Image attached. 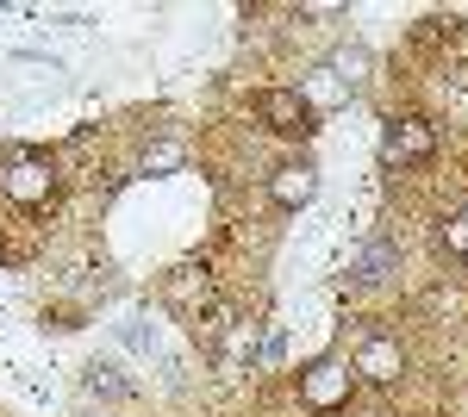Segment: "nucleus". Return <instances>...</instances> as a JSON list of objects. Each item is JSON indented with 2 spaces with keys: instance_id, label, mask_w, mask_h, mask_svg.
I'll use <instances>...</instances> for the list:
<instances>
[{
  "instance_id": "obj_1",
  "label": "nucleus",
  "mask_w": 468,
  "mask_h": 417,
  "mask_svg": "<svg viewBox=\"0 0 468 417\" xmlns=\"http://www.w3.org/2000/svg\"><path fill=\"white\" fill-rule=\"evenodd\" d=\"M431 156H437L431 119H388V131H381V162L388 169H412V162H431Z\"/></svg>"
},
{
  "instance_id": "obj_2",
  "label": "nucleus",
  "mask_w": 468,
  "mask_h": 417,
  "mask_svg": "<svg viewBox=\"0 0 468 417\" xmlns=\"http://www.w3.org/2000/svg\"><path fill=\"white\" fill-rule=\"evenodd\" d=\"M0 193H6L13 206H50V200H57V169H50L44 156H13V162L0 169Z\"/></svg>"
},
{
  "instance_id": "obj_3",
  "label": "nucleus",
  "mask_w": 468,
  "mask_h": 417,
  "mask_svg": "<svg viewBox=\"0 0 468 417\" xmlns=\"http://www.w3.org/2000/svg\"><path fill=\"white\" fill-rule=\"evenodd\" d=\"M350 361H337V355H319L313 368H300V399L313 405V412H337V405H350Z\"/></svg>"
},
{
  "instance_id": "obj_4",
  "label": "nucleus",
  "mask_w": 468,
  "mask_h": 417,
  "mask_svg": "<svg viewBox=\"0 0 468 417\" xmlns=\"http://www.w3.org/2000/svg\"><path fill=\"white\" fill-rule=\"evenodd\" d=\"M256 112H262V125L282 131V138H306V131H313V106L300 100V88H269V94L256 100Z\"/></svg>"
},
{
  "instance_id": "obj_5",
  "label": "nucleus",
  "mask_w": 468,
  "mask_h": 417,
  "mask_svg": "<svg viewBox=\"0 0 468 417\" xmlns=\"http://www.w3.org/2000/svg\"><path fill=\"white\" fill-rule=\"evenodd\" d=\"M350 374H362V381H375V386H394L399 374H406V349H399L394 337H362Z\"/></svg>"
},
{
  "instance_id": "obj_6",
  "label": "nucleus",
  "mask_w": 468,
  "mask_h": 417,
  "mask_svg": "<svg viewBox=\"0 0 468 417\" xmlns=\"http://www.w3.org/2000/svg\"><path fill=\"white\" fill-rule=\"evenodd\" d=\"M313 193H319V169H313V162H282V169L269 174V200H275V206L300 212Z\"/></svg>"
},
{
  "instance_id": "obj_7",
  "label": "nucleus",
  "mask_w": 468,
  "mask_h": 417,
  "mask_svg": "<svg viewBox=\"0 0 468 417\" xmlns=\"http://www.w3.org/2000/svg\"><path fill=\"white\" fill-rule=\"evenodd\" d=\"M81 386H88V392H94V399H132V392H138V386L125 381V374H119V368H107V361H94V368H88V374H81Z\"/></svg>"
},
{
  "instance_id": "obj_8",
  "label": "nucleus",
  "mask_w": 468,
  "mask_h": 417,
  "mask_svg": "<svg viewBox=\"0 0 468 417\" xmlns=\"http://www.w3.org/2000/svg\"><path fill=\"white\" fill-rule=\"evenodd\" d=\"M169 299H176L181 312H194V306L207 299V275H200V268H176V275H169Z\"/></svg>"
},
{
  "instance_id": "obj_9",
  "label": "nucleus",
  "mask_w": 468,
  "mask_h": 417,
  "mask_svg": "<svg viewBox=\"0 0 468 417\" xmlns=\"http://www.w3.org/2000/svg\"><path fill=\"white\" fill-rule=\"evenodd\" d=\"M331 75L356 94L362 81H368V50H356V44H350V50H337V57H331Z\"/></svg>"
},
{
  "instance_id": "obj_10",
  "label": "nucleus",
  "mask_w": 468,
  "mask_h": 417,
  "mask_svg": "<svg viewBox=\"0 0 468 417\" xmlns=\"http://www.w3.org/2000/svg\"><path fill=\"white\" fill-rule=\"evenodd\" d=\"M394 275V244H368L356 255V280H368V287H375V280H388Z\"/></svg>"
},
{
  "instance_id": "obj_11",
  "label": "nucleus",
  "mask_w": 468,
  "mask_h": 417,
  "mask_svg": "<svg viewBox=\"0 0 468 417\" xmlns=\"http://www.w3.org/2000/svg\"><path fill=\"white\" fill-rule=\"evenodd\" d=\"M181 162H187L181 143H150L144 150V174H169V169H181Z\"/></svg>"
},
{
  "instance_id": "obj_12",
  "label": "nucleus",
  "mask_w": 468,
  "mask_h": 417,
  "mask_svg": "<svg viewBox=\"0 0 468 417\" xmlns=\"http://www.w3.org/2000/svg\"><path fill=\"white\" fill-rule=\"evenodd\" d=\"M443 249H450V255H463V262H468V206L456 212L450 224H443Z\"/></svg>"
}]
</instances>
